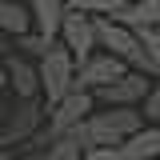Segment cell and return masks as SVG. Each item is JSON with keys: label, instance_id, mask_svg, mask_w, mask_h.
Instances as JSON below:
<instances>
[{"label": "cell", "instance_id": "277c9868", "mask_svg": "<svg viewBox=\"0 0 160 160\" xmlns=\"http://www.w3.org/2000/svg\"><path fill=\"white\" fill-rule=\"evenodd\" d=\"M128 72L120 60H112V56H104V52H92V56L84 60V64H76L72 68V92H100V88H108L112 80H120Z\"/></svg>", "mask_w": 160, "mask_h": 160}, {"label": "cell", "instance_id": "9c48e42d", "mask_svg": "<svg viewBox=\"0 0 160 160\" xmlns=\"http://www.w3.org/2000/svg\"><path fill=\"white\" fill-rule=\"evenodd\" d=\"M32 28H28V4H20V0H0V40L8 44V40H20L28 36Z\"/></svg>", "mask_w": 160, "mask_h": 160}, {"label": "cell", "instance_id": "52a82bcc", "mask_svg": "<svg viewBox=\"0 0 160 160\" xmlns=\"http://www.w3.org/2000/svg\"><path fill=\"white\" fill-rule=\"evenodd\" d=\"M0 68H4V88L12 92V100H40L36 64H32V60L16 56V52H8V56L0 60Z\"/></svg>", "mask_w": 160, "mask_h": 160}, {"label": "cell", "instance_id": "7c38bea8", "mask_svg": "<svg viewBox=\"0 0 160 160\" xmlns=\"http://www.w3.org/2000/svg\"><path fill=\"white\" fill-rule=\"evenodd\" d=\"M80 160H120L116 148H92V152H84Z\"/></svg>", "mask_w": 160, "mask_h": 160}, {"label": "cell", "instance_id": "3957f363", "mask_svg": "<svg viewBox=\"0 0 160 160\" xmlns=\"http://www.w3.org/2000/svg\"><path fill=\"white\" fill-rule=\"evenodd\" d=\"M96 112V104L88 92H68V96H60L52 108H44V132L56 140V136H68L72 128H80L84 120Z\"/></svg>", "mask_w": 160, "mask_h": 160}, {"label": "cell", "instance_id": "5bb4252c", "mask_svg": "<svg viewBox=\"0 0 160 160\" xmlns=\"http://www.w3.org/2000/svg\"><path fill=\"white\" fill-rule=\"evenodd\" d=\"M4 108H8V100H0V124H4Z\"/></svg>", "mask_w": 160, "mask_h": 160}, {"label": "cell", "instance_id": "2e32d148", "mask_svg": "<svg viewBox=\"0 0 160 160\" xmlns=\"http://www.w3.org/2000/svg\"><path fill=\"white\" fill-rule=\"evenodd\" d=\"M4 48H8V44H4V40H0V52H4Z\"/></svg>", "mask_w": 160, "mask_h": 160}, {"label": "cell", "instance_id": "30bf717a", "mask_svg": "<svg viewBox=\"0 0 160 160\" xmlns=\"http://www.w3.org/2000/svg\"><path fill=\"white\" fill-rule=\"evenodd\" d=\"M116 152H120V160H156V152H160V128H140L136 136H128Z\"/></svg>", "mask_w": 160, "mask_h": 160}, {"label": "cell", "instance_id": "4fadbf2b", "mask_svg": "<svg viewBox=\"0 0 160 160\" xmlns=\"http://www.w3.org/2000/svg\"><path fill=\"white\" fill-rule=\"evenodd\" d=\"M4 92H8V88H4V68H0V100H4Z\"/></svg>", "mask_w": 160, "mask_h": 160}, {"label": "cell", "instance_id": "9a60e30c", "mask_svg": "<svg viewBox=\"0 0 160 160\" xmlns=\"http://www.w3.org/2000/svg\"><path fill=\"white\" fill-rule=\"evenodd\" d=\"M0 160H12V156H8V152H0Z\"/></svg>", "mask_w": 160, "mask_h": 160}, {"label": "cell", "instance_id": "7a4b0ae2", "mask_svg": "<svg viewBox=\"0 0 160 160\" xmlns=\"http://www.w3.org/2000/svg\"><path fill=\"white\" fill-rule=\"evenodd\" d=\"M72 56L60 48V44H52L44 56L36 60V84H40V104L44 108H52L60 96H68L72 92Z\"/></svg>", "mask_w": 160, "mask_h": 160}, {"label": "cell", "instance_id": "5b68a950", "mask_svg": "<svg viewBox=\"0 0 160 160\" xmlns=\"http://www.w3.org/2000/svg\"><path fill=\"white\" fill-rule=\"evenodd\" d=\"M56 44L72 56V64H84V60L96 52V36H92V20L80 16V12H68L64 8V20H60V36Z\"/></svg>", "mask_w": 160, "mask_h": 160}, {"label": "cell", "instance_id": "8992f818", "mask_svg": "<svg viewBox=\"0 0 160 160\" xmlns=\"http://www.w3.org/2000/svg\"><path fill=\"white\" fill-rule=\"evenodd\" d=\"M148 88H152V80L136 76V72H124V76L112 80L108 88L92 92V104H96V108H140V100L148 96Z\"/></svg>", "mask_w": 160, "mask_h": 160}, {"label": "cell", "instance_id": "6da1fadb", "mask_svg": "<svg viewBox=\"0 0 160 160\" xmlns=\"http://www.w3.org/2000/svg\"><path fill=\"white\" fill-rule=\"evenodd\" d=\"M40 128H44V104L40 100H8L4 124H0V152L16 156Z\"/></svg>", "mask_w": 160, "mask_h": 160}, {"label": "cell", "instance_id": "8fae6325", "mask_svg": "<svg viewBox=\"0 0 160 160\" xmlns=\"http://www.w3.org/2000/svg\"><path fill=\"white\" fill-rule=\"evenodd\" d=\"M84 152H80V144L72 140V132L68 136H56V140H48V148L40 152V160H80Z\"/></svg>", "mask_w": 160, "mask_h": 160}, {"label": "cell", "instance_id": "ba28073f", "mask_svg": "<svg viewBox=\"0 0 160 160\" xmlns=\"http://www.w3.org/2000/svg\"><path fill=\"white\" fill-rule=\"evenodd\" d=\"M60 20H64V0H32V4H28V28H32V36H40L44 44H56Z\"/></svg>", "mask_w": 160, "mask_h": 160}]
</instances>
